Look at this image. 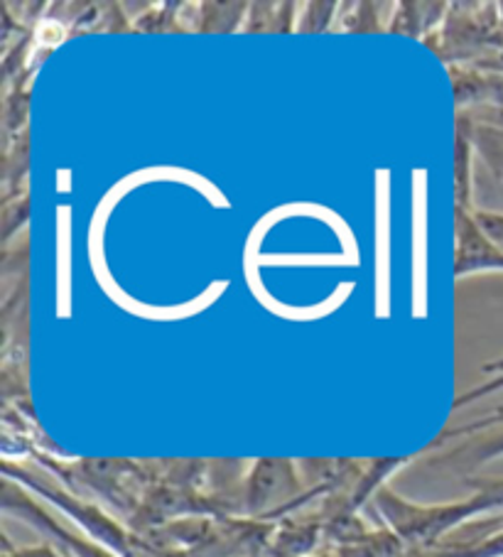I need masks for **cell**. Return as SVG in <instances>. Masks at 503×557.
Segmentation results:
<instances>
[{
  "label": "cell",
  "mask_w": 503,
  "mask_h": 557,
  "mask_svg": "<svg viewBox=\"0 0 503 557\" xmlns=\"http://www.w3.org/2000/svg\"><path fill=\"white\" fill-rule=\"evenodd\" d=\"M17 557H54L50 553H40V555H17Z\"/></svg>",
  "instance_id": "1"
}]
</instances>
